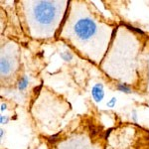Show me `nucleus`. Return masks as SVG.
I'll return each instance as SVG.
<instances>
[{
	"instance_id": "11",
	"label": "nucleus",
	"mask_w": 149,
	"mask_h": 149,
	"mask_svg": "<svg viewBox=\"0 0 149 149\" xmlns=\"http://www.w3.org/2000/svg\"><path fill=\"white\" fill-rule=\"evenodd\" d=\"M3 129H1V130H0V134H1V138H3Z\"/></svg>"
},
{
	"instance_id": "5",
	"label": "nucleus",
	"mask_w": 149,
	"mask_h": 149,
	"mask_svg": "<svg viewBox=\"0 0 149 149\" xmlns=\"http://www.w3.org/2000/svg\"><path fill=\"white\" fill-rule=\"evenodd\" d=\"M28 86V79L26 77H23L22 79L19 81V85H18V88L19 91H24Z\"/></svg>"
},
{
	"instance_id": "6",
	"label": "nucleus",
	"mask_w": 149,
	"mask_h": 149,
	"mask_svg": "<svg viewBox=\"0 0 149 149\" xmlns=\"http://www.w3.org/2000/svg\"><path fill=\"white\" fill-rule=\"evenodd\" d=\"M117 90H118L119 92H122V93H130V88H129L127 86L124 85V84H119V85L117 86Z\"/></svg>"
},
{
	"instance_id": "2",
	"label": "nucleus",
	"mask_w": 149,
	"mask_h": 149,
	"mask_svg": "<svg viewBox=\"0 0 149 149\" xmlns=\"http://www.w3.org/2000/svg\"><path fill=\"white\" fill-rule=\"evenodd\" d=\"M36 16L42 23H48L49 21H51V19L54 16V11H53L51 3L50 2H41V4L38 5L37 9H36Z\"/></svg>"
},
{
	"instance_id": "8",
	"label": "nucleus",
	"mask_w": 149,
	"mask_h": 149,
	"mask_svg": "<svg viewBox=\"0 0 149 149\" xmlns=\"http://www.w3.org/2000/svg\"><path fill=\"white\" fill-rule=\"evenodd\" d=\"M115 103H116V98H115V97H111L109 100V102L107 103V107H109V109H112V107H114Z\"/></svg>"
},
{
	"instance_id": "10",
	"label": "nucleus",
	"mask_w": 149,
	"mask_h": 149,
	"mask_svg": "<svg viewBox=\"0 0 149 149\" xmlns=\"http://www.w3.org/2000/svg\"><path fill=\"white\" fill-rule=\"evenodd\" d=\"M6 109V105L4 104V103H2L1 104V111H3V110H5Z\"/></svg>"
},
{
	"instance_id": "4",
	"label": "nucleus",
	"mask_w": 149,
	"mask_h": 149,
	"mask_svg": "<svg viewBox=\"0 0 149 149\" xmlns=\"http://www.w3.org/2000/svg\"><path fill=\"white\" fill-rule=\"evenodd\" d=\"M9 63L6 59H2L1 60V74H6L9 71Z\"/></svg>"
},
{
	"instance_id": "7",
	"label": "nucleus",
	"mask_w": 149,
	"mask_h": 149,
	"mask_svg": "<svg viewBox=\"0 0 149 149\" xmlns=\"http://www.w3.org/2000/svg\"><path fill=\"white\" fill-rule=\"evenodd\" d=\"M61 57L64 61H71V60L73 59V55L70 52H63L61 54Z\"/></svg>"
},
{
	"instance_id": "9",
	"label": "nucleus",
	"mask_w": 149,
	"mask_h": 149,
	"mask_svg": "<svg viewBox=\"0 0 149 149\" xmlns=\"http://www.w3.org/2000/svg\"><path fill=\"white\" fill-rule=\"evenodd\" d=\"M0 120H1V123H7V121H8V117H6V116L3 117V115H1Z\"/></svg>"
},
{
	"instance_id": "3",
	"label": "nucleus",
	"mask_w": 149,
	"mask_h": 149,
	"mask_svg": "<svg viewBox=\"0 0 149 149\" xmlns=\"http://www.w3.org/2000/svg\"><path fill=\"white\" fill-rule=\"evenodd\" d=\"M92 95L95 102H100L104 97V92L102 84H95L92 88Z\"/></svg>"
},
{
	"instance_id": "1",
	"label": "nucleus",
	"mask_w": 149,
	"mask_h": 149,
	"mask_svg": "<svg viewBox=\"0 0 149 149\" xmlns=\"http://www.w3.org/2000/svg\"><path fill=\"white\" fill-rule=\"evenodd\" d=\"M74 31H76V34L78 35V37L86 40L95 33L97 26L92 20L83 19V20H79L77 22L76 26H74Z\"/></svg>"
}]
</instances>
